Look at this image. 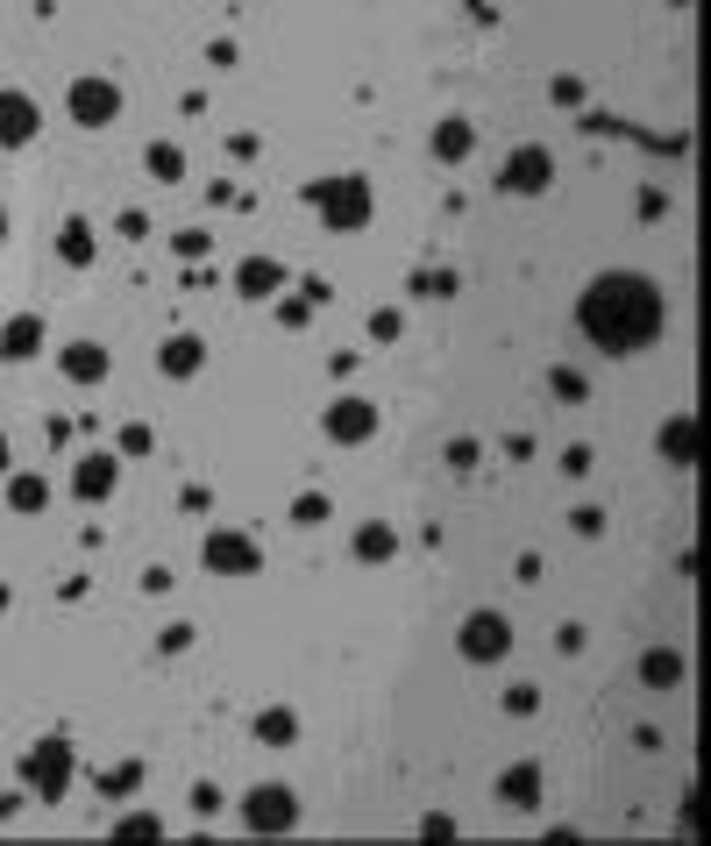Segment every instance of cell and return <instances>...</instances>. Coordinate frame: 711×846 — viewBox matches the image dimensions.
<instances>
[{"mask_svg":"<svg viewBox=\"0 0 711 846\" xmlns=\"http://www.w3.org/2000/svg\"><path fill=\"white\" fill-rule=\"evenodd\" d=\"M577 328L590 334V349H605V357H633V349L662 342L669 299L648 270H598L577 299Z\"/></svg>","mask_w":711,"mask_h":846,"instance_id":"6da1fadb","label":"cell"},{"mask_svg":"<svg viewBox=\"0 0 711 846\" xmlns=\"http://www.w3.org/2000/svg\"><path fill=\"white\" fill-rule=\"evenodd\" d=\"M307 207H313L334 235H356V228H370V207H378V199H370V185L356 178V172H328V178L307 185Z\"/></svg>","mask_w":711,"mask_h":846,"instance_id":"7a4b0ae2","label":"cell"},{"mask_svg":"<svg viewBox=\"0 0 711 846\" xmlns=\"http://www.w3.org/2000/svg\"><path fill=\"white\" fill-rule=\"evenodd\" d=\"M64 790H72V740H64V733H43L37 747L22 754V797L64 804Z\"/></svg>","mask_w":711,"mask_h":846,"instance_id":"3957f363","label":"cell"},{"mask_svg":"<svg viewBox=\"0 0 711 846\" xmlns=\"http://www.w3.org/2000/svg\"><path fill=\"white\" fill-rule=\"evenodd\" d=\"M455 654L477 662V669H498L505 654H513V619L491 612V605H477V612L463 619V633H455Z\"/></svg>","mask_w":711,"mask_h":846,"instance_id":"277c9868","label":"cell"},{"mask_svg":"<svg viewBox=\"0 0 711 846\" xmlns=\"http://www.w3.org/2000/svg\"><path fill=\"white\" fill-rule=\"evenodd\" d=\"M199 563H207V577H257L264 548L249 534H235V527H214L207 540H199Z\"/></svg>","mask_w":711,"mask_h":846,"instance_id":"5b68a950","label":"cell"},{"mask_svg":"<svg viewBox=\"0 0 711 846\" xmlns=\"http://www.w3.org/2000/svg\"><path fill=\"white\" fill-rule=\"evenodd\" d=\"M555 185V149H540V143H519L513 157L498 164V193H519V199H540Z\"/></svg>","mask_w":711,"mask_h":846,"instance_id":"8992f818","label":"cell"},{"mask_svg":"<svg viewBox=\"0 0 711 846\" xmlns=\"http://www.w3.org/2000/svg\"><path fill=\"white\" fill-rule=\"evenodd\" d=\"M64 114H72L79 128H114L122 122V86H114V79H72Z\"/></svg>","mask_w":711,"mask_h":846,"instance_id":"52a82bcc","label":"cell"},{"mask_svg":"<svg viewBox=\"0 0 711 846\" xmlns=\"http://www.w3.org/2000/svg\"><path fill=\"white\" fill-rule=\"evenodd\" d=\"M243 825H249V833H292V825H299V797L285 783H257L243 797Z\"/></svg>","mask_w":711,"mask_h":846,"instance_id":"ba28073f","label":"cell"},{"mask_svg":"<svg viewBox=\"0 0 711 846\" xmlns=\"http://www.w3.org/2000/svg\"><path fill=\"white\" fill-rule=\"evenodd\" d=\"M320 427H328V442H342V448H363L370 434H378V405H370V399H356V392H342V399H328V413H320Z\"/></svg>","mask_w":711,"mask_h":846,"instance_id":"9c48e42d","label":"cell"},{"mask_svg":"<svg viewBox=\"0 0 711 846\" xmlns=\"http://www.w3.org/2000/svg\"><path fill=\"white\" fill-rule=\"evenodd\" d=\"M114 484H122V455H114V448H86V455H79V470H72V498L79 505H107Z\"/></svg>","mask_w":711,"mask_h":846,"instance_id":"30bf717a","label":"cell"},{"mask_svg":"<svg viewBox=\"0 0 711 846\" xmlns=\"http://www.w3.org/2000/svg\"><path fill=\"white\" fill-rule=\"evenodd\" d=\"M37 135H43V107L29 93L8 86V93H0V149H29Z\"/></svg>","mask_w":711,"mask_h":846,"instance_id":"8fae6325","label":"cell"},{"mask_svg":"<svg viewBox=\"0 0 711 846\" xmlns=\"http://www.w3.org/2000/svg\"><path fill=\"white\" fill-rule=\"evenodd\" d=\"M285 285H292V278H285L278 257H243V264H235V299H249V307H270Z\"/></svg>","mask_w":711,"mask_h":846,"instance_id":"7c38bea8","label":"cell"},{"mask_svg":"<svg viewBox=\"0 0 711 846\" xmlns=\"http://www.w3.org/2000/svg\"><path fill=\"white\" fill-rule=\"evenodd\" d=\"M199 370H207V342H199V334H172V342H157V378L185 384V378H199Z\"/></svg>","mask_w":711,"mask_h":846,"instance_id":"4fadbf2b","label":"cell"},{"mask_svg":"<svg viewBox=\"0 0 711 846\" xmlns=\"http://www.w3.org/2000/svg\"><path fill=\"white\" fill-rule=\"evenodd\" d=\"M43 313H14L8 328H0V363H37L43 357Z\"/></svg>","mask_w":711,"mask_h":846,"instance_id":"5bb4252c","label":"cell"},{"mask_svg":"<svg viewBox=\"0 0 711 846\" xmlns=\"http://www.w3.org/2000/svg\"><path fill=\"white\" fill-rule=\"evenodd\" d=\"M58 370H64V384H107L114 357H107L100 342H64V349H58Z\"/></svg>","mask_w":711,"mask_h":846,"instance_id":"9a60e30c","label":"cell"},{"mask_svg":"<svg viewBox=\"0 0 711 846\" xmlns=\"http://www.w3.org/2000/svg\"><path fill=\"white\" fill-rule=\"evenodd\" d=\"M349 548H356V563H363V569H384V563H399V534H392V519H363Z\"/></svg>","mask_w":711,"mask_h":846,"instance_id":"2e32d148","label":"cell"},{"mask_svg":"<svg viewBox=\"0 0 711 846\" xmlns=\"http://www.w3.org/2000/svg\"><path fill=\"white\" fill-rule=\"evenodd\" d=\"M655 448H662V463H669V470H690V463H698V420H690V413L662 420V434H655Z\"/></svg>","mask_w":711,"mask_h":846,"instance_id":"e0dca14e","label":"cell"},{"mask_svg":"<svg viewBox=\"0 0 711 846\" xmlns=\"http://www.w3.org/2000/svg\"><path fill=\"white\" fill-rule=\"evenodd\" d=\"M540 790H548V775H540V761H513V768L498 775V797L513 804V811H534V804H540Z\"/></svg>","mask_w":711,"mask_h":846,"instance_id":"ac0fdd59","label":"cell"},{"mask_svg":"<svg viewBox=\"0 0 711 846\" xmlns=\"http://www.w3.org/2000/svg\"><path fill=\"white\" fill-rule=\"evenodd\" d=\"M470 149H477L470 114H442V122H434V157H442V164H470Z\"/></svg>","mask_w":711,"mask_h":846,"instance_id":"d6986e66","label":"cell"},{"mask_svg":"<svg viewBox=\"0 0 711 846\" xmlns=\"http://www.w3.org/2000/svg\"><path fill=\"white\" fill-rule=\"evenodd\" d=\"M633 675H640V690H683V654H676V648H648Z\"/></svg>","mask_w":711,"mask_h":846,"instance_id":"ffe728a7","label":"cell"},{"mask_svg":"<svg viewBox=\"0 0 711 846\" xmlns=\"http://www.w3.org/2000/svg\"><path fill=\"white\" fill-rule=\"evenodd\" d=\"M58 257L72 264V270H86V264L100 257V228H93V221H64V228H58Z\"/></svg>","mask_w":711,"mask_h":846,"instance_id":"44dd1931","label":"cell"},{"mask_svg":"<svg viewBox=\"0 0 711 846\" xmlns=\"http://www.w3.org/2000/svg\"><path fill=\"white\" fill-rule=\"evenodd\" d=\"M405 292H413L420 307H434V299H455V292H463V278H455L449 264H420V270H413V285H405Z\"/></svg>","mask_w":711,"mask_h":846,"instance_id":"7402d4cb","label":"cell"},{"mask_svg":"<svg viewBox=\"0 0 711 846\" xmlns=\"http://www.w3.org/2000/svg\"><path fill=\"white\" fill-rule=\"evenodd\" d=\"M249 733H257L264 747H292V740H299V712H292V704H270V712H257Z\"/></svg>","mask_w":711,"mask_h":846,"instance_id":"603a6c76","label":"cell"},{"mask_svg":"<svg viewBox=\"0 0 711 846\" xmlns=\"http://www.w3.org/2000/svg\"><path fill=\"white\" fill-rule=\"evenodd\" d=\"M8 505L14 513H50V477H37V470L8 477Z\"/></svg>","mask_w":711,"mask_h":846,"instance_id":"cb8c5ba5","label":"cell"},{"mask_svg":"<svg viewBox=\"0 0 711 846\" xmlns=\"http://www.w3.org/2000/svg\"><path fill=\"white\" fill-rule=\"evenodd\" d=\"M93 783H100V797H135V790H143V761H114V768H100Z\"/></svg>","mask_w":711,"mask_h":846,"instance_id":"d4e9b609","label":"cell"},{"mask_svg":"<svg viewBox=\"0 0 711 846\" xmlns=\"http://www.w3.org/2000/svg\"><path fill=\"white\" fill-rule=\"evenodd\" d=\"M150 448H157V427H150V420H128V427L114 434V455H122V463H143Z\"/></svg>","mask_w":711,"mask_h":846,"instance_id":"484cf974","label":"cell"},{"mask_svg":"<svg viewBox=\"0 0 711 846\" xmlns=\"http://www.w3.org/2000/svg\"><path fill=\"white\" fill-rule=\"evenodd\" d=\"M143 164H150V178H164V185H178V178H185V149H178V143H150V149H143Z\"/></svg>","mask_w":711,"mask_h":846,"instance_id":"4316f807","label":"cell"},{"mask_svg":"<svg viewBox=\"0 0 711 846\" xmlns=\"http://www.w3.org/2000/svg\"><path fill=\"white\" fill-rule=\"evenodd\" d=\"M548 392H555V405H584L590 399V378H584V370H569V363H555L548 370Z\"/></svg>","mask_w":711,"mask_h":846,"instance_id":"83f0119b","label":"cell"},{"mask_svg":"<svg viewBox=\"0 0 711 846\" xmlns=\"http://www.w3.org/2000/svg\"><path fill=\"white\" fill-rule=\"evenodd\" d=\"M328 513H334L328 491H299V498H292V527H320Z\"/></svg>","mask_w":711,"mask_h":846,"instance_id":"f1b7e54d","label":"cell"},{"mask_svg":"<svg viewBox=\"0 0 711 846\" xmlns=\"http://www.w3.org/2000/svg\"><path fill=\"white\" fill-rule=\"evenodd\" d=\"M114 839H164V818L157 811H128V818H114Z\"/></svg>","mask_w":711,"mask_h":846,"instance_id":"f546056e","label":"cell"},{"mask_svg":"<svg viewBox=\"0 0 711 846\" xmlns=\"http://www.w3.org/2000/svg\"><path fill=\"white\" fill-rule=\"evenodd\" d=\"M172 249L185 264H199V257H214V228H185V235H172Z\"/></svg>","mask_w":711,"mask_h":846,"instance_id":"4dcf8cb0","label":"cell"},{"mask_svg":"<svg viewBox=\"0 0 711 846\" xmlns=\"http://www.w3.org/2000/svg\"><path fill=\"white\" fill-rule=\"evenodd\" d=\"M548 100H555V107H569V114H584V79H577V72L548 79Z\"/></svg>","mask_w":711,"mask_h":846,"instance_id":"1f68e13d","label":"cell"},{"mask_svg":"<svg viewBox=\"0 0 711 846\" xmlns=\"http://www.w3.org/2000/svg\"><path fill=\"white\" fill-rule=\"evenodd\" d=\"M477 463H484V448L470 442V434H455V442H449V470H455V477H470Z\"/></svg>","mask_w":711,"mask_h":846,"instance_id":"d6a6232c","label":"cell"},{"mask_svg":"<svg viewBox=\"0 0 711 846\" xmlns=\"http://www.w3.org/2000/svg\"><path fill=\"white\" fill-rule=\"evenodd\" d=\"M399 328H405L399 307H378V313H370V342H399Z\"/></svg>","mask_w":711,"mask_h":846,"instance_id":"836d02e7","label":"cell"},{"mask_svg":"<svg viewBox=\"0 0 711 846\" xmlns=\"http://www.w3.org/2000/svg\"><path fill=\"white\" fill-rule=\"evenodd\" d=\"M505 712H513V719H534V712H540V690H534V683H513V690H505Z\"/></svg>","mask_w":711,"mask_h":846,"instance_id":"e575fe53","label":"cell"},{"mask_svg":"<svg viewBox=\"0 0 711 846\" xmlns=\"http://www.w3.org/2000/svg\"><path fill=\"white\" fill-rule=\"evenodd\" d=\"M270 307H278V320H285V328H307V320H313V299H270Z\"/></svg>","mask_w":711,"mask_h":846,"instance_id":"d590c367","label":"cell"},{"mask_svg":"<svg viewBox=\"0 0 711 846\" xmlns=\"http://www.w3.org/2000/svg\"><path fill=\"white\" fill-rule=\"evenodd\" d=\"M185 648H193V619H178V626L157 633V654H185Z\"/></svg>","mask_w":711,"mask_h":846,"instance_id":"8d00e7d4","label":"cell"},{"mask_svg":"<svg viewBox=\"0 0 711 846\" xmlns=\"http://www.w3.org/2000/svg\"><path fill=\"white\" fill-rule=\"evenodd\" d=\"M569 527H577L584 540H598L605 534V505H577V513H569Z\"/></svg>","mask_w":711,"mask_h":846,"instance_id":"74e56055","label":"cell"},{"mask_svg":"<svg viewBox=\"0 0 711 846\" xmlns=\"http://www.w3.org/2000/svg\"><path fill=\"white\" fill-rule=\"evenodd\" d=\"M114 235H128V243H143V235H150V214H143V207H128L122 221H114Z\"/></svg>","mask_w":711,"mask_h":846,"instance_id":"f35d334b","label":"cell"},{"mask_svg":"<svg viewBox=\"0 0 711 846\" xmlns=\"http://www.w3.org/2000/svg\"><path fill=\"white\" fill-rule=\"evenodd\" d=\"M662 214H669V193H662V185H648V193H640V221H662Z\"/></svg>","mask_w":711,"mask_h":846,"instance_id":"ab89813d","label":"cell"},{"mask_svg":"<svg viewBox=\"0 0 711 846\" xmlns=\"http://www.w3.org/2000/svg\"><path fill=\"white\" fill-rule=\"evenodd\" d=\"M193 811H199V818H214V811H221V790H214V783H193Z\"/></svg>","mask_w":711,"mask_h":846,"instance_id":"60d3db41","label":"cell"},{"mask_svg":"<svg viewBox=\"0 0 711 846\" xmlns=\"http://www.w3.org/2000/svg\"><path fill=\"white\" fill-rule=\"evenodd\" d=\"M590 463H598V448H584V442H577V448H563V470H569V477H584Z\"/></svg>","mask_w":711,"mask_h":846,"instance_id":"b9f144b4","label":"cell"},{"mask_svg":"<svg viewBox=\"0 0 711 846\" xmlns=\"http://www.w3.org/2000/svg\"><path fill=\"white\" fill-rule=\"evenodd\" d=\"M420 839H455V818H442V811H434V818H420Z\"/></svg>","mask_w":711,"mask_h":846,"instance_id":"7bdbcfd3","label":"cell"},{"mask_svg":"<svg viewBox=\"0 0 711 846\" xmlns=\"http://www.w3.org/2000/svg\"><path fill=\"white\" fill-rule=\"evenodd\" d=\"M207 64H221V72H228V64H243V50L221 37V43H207Z\"/></svg>","mask_w":711,"mask_h":846,"instance_id":"ee69618b","label":"cell"},{"mask_svg":"<svg viewBox=\"0 0 711 846\" xmlns=\"http://www.w3.org/2000/svg\"><path fill=\"white\" fill-rule=\"evenodd\" d=\"M0 477H8V434H0Z\"/></svg>","mask_w":711,"mask_h":846,"instance_id":"f6af8a7d","label":"cell"},{"mask_svg":"<svg viewBox=\"0 0 711 846\" xmlns=\"http://www.w3.org/2000/svg\"><path fill=\"white\" fill-rule=\"evenodd\" d=\"M0 612H8V577H0Z\"/></svg>","mask_w":711,"mask_h":846,"instance_id":"bcb514c9","label":"cell"},{"mask_svg":"<svg viewBox=\"0 0 711 846\" xmlns=\"http://www.w3.org/2000/svg\"><path fill=\"white\" fill-rule=\"evenodd\" d=\"M669 8H690V0H669Z\"/></svg>","mask_w":711,"mask_h":846,"instance_id":"7dc6e473","label":"cell"},{"mask_svg":"<svg viewBox=\"0 0 711 846\" xmlns=\"http://www.w3.org/2000/svg\"><path fill=\"white\" fill-rule=\"evenodd\" d=\"M0 235H8V214H0Z\"/></svg>","mask_w":711,"mask_h":846,"instance_id":"c3c4849f","label":"cell"}]
</instances>
